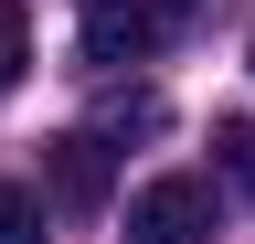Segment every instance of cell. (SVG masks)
<instances>
[{
	"instance_id": "obj_1",
	"label": "cell",
	"mask_w": 255,
	"mask_h": 244,
	"mask_svg": "<svg viewBox=\"0 0 255 244\" xmlns=\"http://www.w3.org/2000/svg\"><path fill=\"white\" fill-rule=\"evenodd\" d=\"M117 244H213V191L191 170H159L128 191V234Z\"/></svg>"
},
{
	"instance_id": "obj_2",
	"label": "cell",
	"mask_w": 255,
	"mask_h": 244,
	"mask_svg": "<svg viewBox=\"0 0 255 244\" xmlns=\"http://www.w3.org/2000/svg\"><path fill=\"white\" fill-rule=\"evenodd\" d=\"M170 43V21L149 0H85V64H149Z\"/></svg>"
},
{
	"instance_id": "obj_3",
	"label": "cell",
	"mask_w": 255,
	"mask_h": 244,
	"mask_svg": "<svg viewBox=\"0 0 255 244\" xmlns=\"http://www.w3.org/2000/svg\"><path fill=\"white\" fill-rule=\"evenodd\" d=\"M43 180H53V202L64 212H96V202H107V138H96V128H64V138H43Z\"/></svg>"
},
{
	"instance_id": "obj_4",
	"label": "cell",
	"mask_w": 255,
	"mask_h": 244,
	"mask_svg": "<svg viewBox=\"0 0 255 244\" xmlns=\"http://www.w3.org/2000/svg\"><path fill=\"white\" fill-rule=\"evenodd\" d=\"M213 170L255 202V117H223V128H213Z\"/></svg>"
},
{
	"instance_id": "obj_5",
	"label": "cell",
	"mask_w": 255,
	"mask_h": 244,
	"mask_svg": "<svg viewBox=\"0 0 255 244\" xmlns=\"http://www.w3.org/2000/svg\"><path fill=\"white\" fill-rule=\"evenodd\" d=\"M0 244H53V234H43V191L0 180Z\"/></svg>"
},
{
	"instance_id": "obj_6",
	"label": "cell",
	"mask_w": 255,
	"mask_h": 244,
	"mask_svg": "<svg viewBox=\"0 0 255 244\" xmlns=\"http://www.w3.org/2000/svg\"><path fill=\"white\" fill-rule=\"evenodd\" d=\"M21 64H32V11H21V0H0V96L21 85Z\"/></svg>"
},
{
	"instance_id": "obj_7",
	"label": "cell",
	"mask_w": 255,
	"mask_h": 244,
	"mask_svg": "<svg viewBox=\"0 0 255 244\" xmlns=\"http://www.w3.org/2000/svg\"><path fill=\"white\" fill-rule=\"evenodd\" d=\"M149 11L170 21V32H191V21H202V11H223V0H149Z\"/></svg>"
}]
</instances>
